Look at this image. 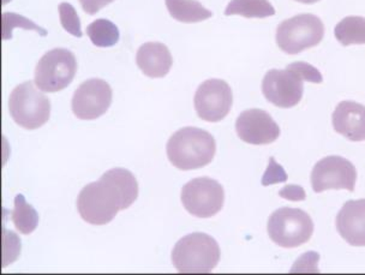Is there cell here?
I'll return each mask as SVG.
<instances>
[{
  "label": "cell",
  "instance_id": "obj_17",
  "mask_svg": "<svg viewBox=\"0 0 365 275\" xmlns=\"http://www.w3.org/2000/svg\"><path fill=\"white\" fill-rule=\"evenodd\" d=\"M166 8L170 15L182 24H198L213 16L197 0H166Z\"/></svg>",
  "mask_w": 365,
  "mask_h": 275
},
{
  "label": "cell",
  "instance_id": "obj_3",
  "mask_svg": "<svg viewBox=\"0 0 365 275\" xmlns=\"http://www.w3.org/2000/svg\"><path fill=\"white\" fill-rule=\"evenodd\" d=\"M166 150L168 160L175 167L190 171L205 167L213 161L217 142L208 131L187 126L172 135Z\"/></svg>",
  "mask_w": 365,
  "mask_h": 275
},
{
  "label": "cell",
  "instance_id": "obj_19",
  "mask_svg": "<svg viewBox=\"0 0 365 275\" xmlns=\"http://www.w3.org/2000/svg\"><path fill=\"white\" fill-rule=\"evenodd\" d=\"M225 15L243 16L245 19H266L275 15V9L269 0H231Z\"/></svg>",
  "mask_w": 365,
  "mask_h": 275
},
{
  "label": "cell",
  "instance_id": "obj_14",
  "mask_svg": "<svg viewBox=\"0 0 365 275\" xmlns=\"http://www.w3.org/2000/svg\"><path fill=\"white\" fill-rule=\"evenodd\" d=\"M335 225L344 241L365 247V199L347 201L336 215Z\"/></svg>",
  "mask_w": 365,
  "mask_h": 275
},
{
  "label": "cell",
  "instance_id": "obj_25",
  "mask_svg": "<svg viewBox=\"0 0 365 275\" xmlns=\"http://www.w3.org/2000/svg\"><path fill=\"white\" fill-rule=\"evenodd\" d=\"M287 180V175L282 165H279L274 157H270L268 162L267 171L263 175L262 185L268 187V185H274V184L285 183Z\"/></svg>",
  "mask_w": 365,
  "mask_h": 275
},
{
  "label": "cell",
  "instance_id": "obj_15",
  "mask_svg": "<svg viewBox=\"0 0 365 275\" xmlns=\"http://www.w3.org/2000/svg\"><path fill=\"white\" fill-rule=\"evenodd\" d=\"M338 134L352 142L365 141V106L354 101H341L331 115Z\"/></svg>",
  "mask_w": 365,
  "mask_h": 275
},
{
  "label": "cell",
  "instance_id": "obj_12",
  "mask_svg": "<svg viewBox=\"0 0 365 275\" xmlns=\"http://www.w3.org/2000/svg\"><path fill=\"white\" fill-rule=\"evenodd\" d=\"M112 88L106 81L91 78L81 84L73 94V115L82 120H94L105 115L112 103Z\"/></svg>",
  "mask_w": 365,
  "mask_h": 275
},
{
  "label": "cell",
  "instance_id": "obj_5",
  "mask_svg": "<svg viewBox=\"0 0 365 275\" xmlns=\"http://www.w3.org/2000/svg\"><path fill=\"white\" fill-rule=\"evenodd\" d=\"M9 111L17 125L35 130L50 120L51 101L31 81H27L12 90Z\"/></svg>",
  "mask_w": 365,
  "mask_h": 275
},
{
  "label": "cell",
  "instance_id": "obj_6",
  "mask_svg": "<svg viewBox=\"0 0 365 275\" xmlns=\"http://www.w3.org/2000/svg\"><path fill=\"white\" fill-rule=\"evenodd\" d=\"M267 232L272 242L279 247L298 248L312 239L314 222L304 210L284 207L270 215Z\"/></svg>",
  "mask_w": 365,
  "mask_h": 275
},
{
  "label": "cell",
  "instance_id": "obj_11",
  "mask_svg": "<svg viewBox=\"0 0 365 275\" xmlns=\"http://www.w3.org/2000/svg\"><path fill=\"white\" fill-rule=\"evenodd\" d=\"M195 110L202 120L217 123L227 117L233 105L232 89L226 81L210 78L195 94Z\"/></svg>",
  "mask_w": 365,
  "mask_h": 275
},
{
  "label": "cell",
  "instance_id": "obj_22",
  "mask_svg": "<svg viewBox=\"0 0 365 275\" xmlns=\"http://www.w3.org/2000/svg\"><path fill=\"white\" fill-rule=\"evenodd\" d=\"M15 28H23L26 31H35L42 36L47 35L43 28L38 27L33 21L14 12H3V40H10L12 38V31Z\"/></svg>",
  "mask_w": 365,
  "mask_h": 275
},
{
  "label": "cell",
  "instance_id": "obj_10",
  "mask_svg": "<svg viewBox=\"0 0 365 275\" xmlns=\"http://www.w3.org/2000/svg\"><path fill=\"white\" fill-rule=\"evenodd\" d=\"M357 170L351 161L338 155L324 157L312 168V185L317 194L326 190H347L354 192Z\"/></svg>",
  "mask_w": 365,
  "mask_h": 275
},
{
  "label": "cell",
  "instance_id": "obj_28",
  "mask_svg": "<svg viewBox=\"0 0 365 275\" xmlns=\"http://www.w3.org/2000/svg\"><path fill=\"white\" fill-rule=\"evenodd\" d=\"M298 3H302V4H315L319 0H296Z\"/></svg>",
  "mask_w": 365,
  "mask_h": 275
},
{
  "label": "cell",
  "instance_id": "obj_24",
  "mask_svg": "<svg viewBox=\"0 0 365 275\" xmlns=\"http://www.w3.org/2000/svg\"><path fill=\"white\" fill-rule=\"evenodd\" d=\"M21 254V239L11 231L3 229V268L14 264Z\"/></svg>",
  "mask_w": 365,
  "mask_h": 275
},
{
  "label": "cell",
  "instance_id": "obj_2",
  "mask_svg": "<svg viewBox=\"0 0 365 275\" xmlns=\"http://www.w3.org/2000/svg\"><path fill=\"white\" fill-rule=\"evenodd\" d=\"M304 82L322 83L319 70L304 61H296L284 70H270L262 81V93L270 103L279 108H292L301 103Z\"/></svg>",
  "mask_w": 365,
  "mask_h": 275
},
{
  "label": "cell",
  "instance_id": "obj_20",
  "mask_svg": "<svg viewBox=\"0 0 365 275\" xmlns=\"http://www.w3.org/2000/svg\"><path fill=\"white\" fill-rule=\"evenodd\" d=\"M11 220L19 234H31L38 227V215L34 207L26 201L24 196L17 195L15 209L11 212Z\"/></svg>",
  "mask_w": 365,
  "mask_h": 275
},
{
  "label": "cell",
  "instance_id": "obj_1",
  "mask_svg": "<svg viewBox=\"0 0 365 275\" xmlns=\"http://www.w3.org/2000/svg\"><path fill=\"white\" fill-rule=\"evenodd\" d=\"M137 197L138 184L133 173L124 168H113L81 190L77 209L88 224L107 225L120 210L133 206Z\"/></svg>",
  "mask_w": 365,
  "mask_h": 275
},
{
  "label": "cell",
  "instance_id": "obj_16",
  "mask_svg": "<svg viewBox=\"0 0 365 275\" xmlns=\"http://www.w3.org/2000/svg\"><path fill=\"white\" fill-rule=\"evenodd\" d=\"M137 66L145 76L161 78L170 73L173 59L168 47L161 42H147L136 54Z\"/></svg>",
  "mask_w": 365,
  "mask_h": 275
},
{
  "label": "cell",
  "instance_id": "obj_9",
  "mask_svg": "<svg viewBox=\"0 0 365 275\" xmlns=\"http://www.w3.org/2000/svg\"><path fill=\"white\" fill-rule=\"evenodd\" d=\"M180 199L182 206L191 215L212 218L224 207V187L208 177L195 178L182 187Z\"/></svg>",
  "mask_w": 365,
  "mask_h": 275
},
{
  "label": "cell",
  "instance_id": "obj_18",
  "mask_svg": "<svg viewBox=\"0 0 365 275\" xmlns=\"http://www.w3.org/2000/svg\"><path fill=\"white\" fill-rule=\"evenodd\" d=\"M334 35L342 46L365 45V17L347 16L335 26Z\"/></svg>",
  "mask_w": 365,
  "mask_h": 275
},
{
  "label": "cell",
  "instance_id": "obj_4",
  "mask_svg": "<svg viewBox=\"0 0 365 275\" xmlns=\"http://www.w3.org/2000/svg\"><path fill=\"white\" fill-rule=\"evenodd\" d=\"M220 247L210 234L194 232L177 242L172 264L179 273H210L220 261Z\"/></svg>",
  "mask_w": 365,
  "mask_h": 275
},
{
  "label": "cell",
  "instance_id": "obj_7",
  "mask_svg": "<svg viewBox=\"0 0 365 275\" xmlns=\"http://www.w3.org/2000/svg\"><path fill=\"white\" fill-rule=\"evenodd\" d=\"M324 24L319 17L302 14L282 21L277 29V45L287 54H298L324 40Z\"/></svg>",
  "mask_w": 365,
  "mask_h": 275
},
{
  "label": "cell",
  "instance_id": "obj_27",
  "mask_svg": "<svg viewBox=\"0 0 365 275\" xmlns=\"http://www.w3.org/2000/svg\"><path fill=\"white\" fill-rule=\"evenodd\" d=\"M112 1L114 0H80L81 6L88 15H96Z\"/></svg>",
  "mask_w": 365,
  "mask_h": 275
},
{
  "label": "cell",
  "instance_id": "obj_8",
  "mask_svg": "<svg viewBox=\"0 0 365 275\" xmlns=\"http://www.w3.org/2000/svg\"><path fill=\"white\" fill-rule=\"evenodd\" d=\"M76 73L75 54L65 48H54L38 61L35 68V84L42 92H61L71 84Z\"/></svg>",
  "mask_w": 365,
  "mask_h": 275
},
{
  "label": "cell",
  "instance_id": "obj_23",
  "mask_svg": "<svg viewBox=\"0 0 365 275\" xmlns=\"http://www.w3.org/2000/svg\"><path fill=\"white\" fill-rule=\"evenodd\" d=\"M59 17H61V27L70 34L82 38V29H81L80 17L73 5L68 3H61L59 5Z\"/></svg>",
  "mask_w": 365,
  "mask_h": 275
},
{
  "label": "cell",
  "instance_id": "obj_26",
  "mask_svg": "<svg viewBox=\"0 0 365 275\" xmlns=\"http://www.w3.org/2000/svg\"><path fill=\"white\" fill-rule=\"evenodd\" d=\"M279 196L282 199H289V201H294V202L304 201L307 199L304 189L299 185H293V184H287L282 187V190L279 192Z\"/></svg>",
  "mask_w": 365,
  "mask_h": 275
},
{
  "label": "cell",
  "instance_id": "obj_13",
  "mask_svg": "<svg viewBox=\"0 0 365 275\" xmlns=\"http://www.w3.org/2000/svg\"><path fill=\"white\" fill-rule=\"evenodd\" d=\"M236 131L242 141L254 145H270L280 136L277 122L269 113L259 108L242 112L237 118Z\"/></svg>",
  "mask_w": 365,
  "mask_h": 275
},
{
  "label": "cell",
  "instance_id": "obj_21",
  "mask_svg": "<svg viewBox=\"0 0 365 275\" xmlns=\"http://www.w3.org/2000/svg\"><path fill=\"white\" fill-rule=\"evenodd\" d=\"M87 35L96 47L114 46L119 40L118 27L105 19H96L89 24Z\"/></svg>",
  "mask_w": 365,
  "mask_h": 275
}]
</instances>
